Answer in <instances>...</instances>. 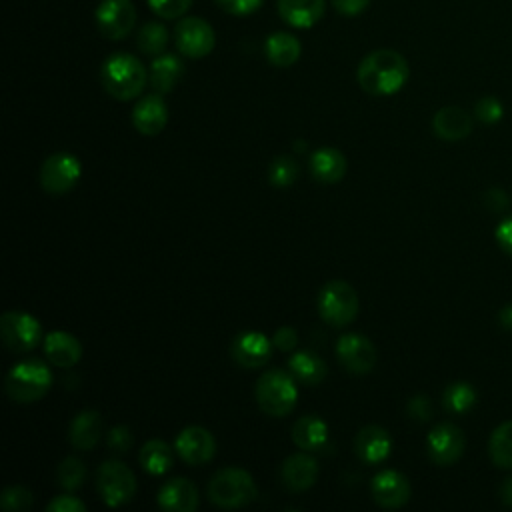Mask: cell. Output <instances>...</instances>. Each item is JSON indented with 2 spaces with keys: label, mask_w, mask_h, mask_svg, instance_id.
Wrapping results in <instances>:
<instances>
[{
  "label": "cell",
  "mask_w": 512,
  "mask_h": 512,
  "mask_svg": "<svg viewBox=\"0 0 512 512\" xmlns=\"http://www.w3.org/2000/svg\"><path fill=\"white\" fill-rule=\"evenodd\" d=\"M502 114H504V108H502L500 100L494 98V96H484V98H480V100L476 102V106H474V116H476L480 122H484V124H494V122H498V120L502 118Z\"/></svg>",
  "instance_id": "obj_38"
},
{
  "label": "cell",
  "mask_w": 512,
  "mask_h": 512,
  "mask_svg": "<svg viewBox=\"0 0 512 512\" xmlns=\"http://www.w3.org/2000/svg\"><path fill=\"white\" fill-rule=\"evenodd\" d=\"M488 454L498 468L512 470V420L494 428L488 440Z\"/></svg>",
  "instance_id": "obj_31"
},
{
  "label": "cell",
  "mask_w": 512,
  "mask_h": 512,
  "mask_svg": "<svg viewBox=\"0 0 512 512\" xmlns=\"http://www.w3.org/2000/svg\"><path fill=\"white\" fill-rule=\"evenodd\" d=\"M272 342H274V346L280 352H292L296 348V344H298V332L292 326H280L274 332Z\"/></svg>",
  "instance_id": "obj_43"
},
{
  "label": "cell",
  "mask_w": 512,
  "mask_h": 512,
  "mask_svg": "<svg viewBox=\"0 0 512 512\" xmlns=\"http://www.w3.org/2000/svg\"><path fill=\"white\" fill-rule=\"evenodd\" d=\"M206 492L210 502L220 508H242L256 498L258 488L250 472L236 466H226L210 478Z\"/></svg>",
  "instance_id": "obj_5"
},
{
  "label": "cell",
  "mask_w": 512,
  "mask_h": 512,
  "mask_svg": "<svg viewBox=\"0 0 512 512\" xmlns=\"http://www.w3.org/2000/svg\"><path fill=\"white\" fill-rule=\"evenodd\" d=\"M158 506L168 512H192L198 506V490L188 478H170L158 490Z\"/></svg>",
  "instance_id": "obj_20"
},
{
  "label": "cell",
  "mask_w": 512,
  "mask_h": 512,
  "mask_svg": "<svg viewBox=\"0 0 512 512\" xmlns=\"http://www.w3.org/2000/svg\"><path fill=\"white\" fill-rule=\"evenodd\" d=\"M326 0H278L280 18L294 28H310L324 14Z\"/></svg>",
  "instance_id": "obj_25"
},
{
  "label": "cell",
  "mask_w": 512,
  "mask_h": 512,
  "mask_svg": "<svg viewBox=\"0 0 512 512\" xmlns=\"http://www.w3.org/2000/svg\"><path fill=\"white\" fill-rule=\"evenodd\" d=\"M432 130L446 142H456L472 132V116L458 106H444L432 118Z\"/></svg>",
  "instance_id": "obj_22"
},
{
  "label": "cell",
  "mask_w": 512,
  "mask_h": 512,
  "mask_svg": "<svg viewBox=\"0 0 512 512\" xmlns=\"http://www.w3.org/2000/svg\"><path fill=\"white\" fill-rule=\"evenodd\" d=\"M500 500H502V504H506V506H510L512 508V476L510 478H506L504 482H502V486H500Z\"/></svg>",
  "instance_id": "obj_48"
},
{
  "label": "cell",
  "mask_w": 512,
  "mask_h": 512,
  "mask_svg": "<svg viewBox=\"0 0 512 512\" xmlns=\"http://www.w3.org/2000/svg\"><path fill=\"white\" fill-rule=\"evenodd\" d=\"M184 74V64L174 54H160L150 66V84L156 92H170Z\"/></svg>",
  "instance_id": "obj_29"
},
{
  "label": "cell",
  "mask_w": 512,
  "mask_h": 512,
  "mask_svg": "<svg viewBox=\"0 0 512 512\" xmlns=\"http://www.w3.org/2000/svg\"><path fill=\"white\" fill-rule=\"evenodd\" d=\"M292 440L300 450L318 452L328 444V424L318 414H306L294 422Z\"/></svg>",
  "instance_id": "obj_24"
},
{
  "label": "cell",
  "mask_w": 512,
  "mask_h": 512,
  "mask_svg": "<svg viewBox=\"0 0 512 512\" xmlns=\"http://www.w3.org/2000/svg\"><path fill=\"white\" fill-rule=\"evenodd\" d=\"M370 0H332V6L344 16H358L368 8Z\"/></svg>",
  "instance_id": "obj_45"
},
{
  "label": "cell",
  "mask_w": 512,
  "mask_h": 512,
  "mask_svg": "<svg viewBox=\"0 0 512 512\" xmlns=\"http://www.w3.org/2000/svg\"><path fill=\"white\" fill-rule=\"evenodd\" d=\"M56 478H58V486L68 490V492H74L78 490L84 480H86V468L84 464L74 458V456H66L60 464H58V470H56Z\"/></svg>",
  "instance_id": "obj_35"
},
{
  "label": "cell",
  "mask_w": 512,
  "mask_h": 512,
  "mask_svg": "<svg viewBox=\"0 0 512 512\" xmlns=\"http://www.w3.org/2000/svg\"><path fill=\"white\" fill-rule=\"evenodd\" d=\"M82 164L70 152H56L42 162L40 168V186L46 194L62 196L70 192L80 180Z\"/></svg>",
  "instance_id": "obj_9"
},
{
  "label": "cell",
  "mask_w": 512,
  "mask_h": 512,
  "mask_svg": "<svg viewBox=\"0 0 512 512\" xmlns=\"http://www.w3.org/2000/svg\"><path fill=\"white\" fill-rule=\"evenodd\" d=\"M168 122V108L162 96L148 94L140 98L132 110V124L144 136H156Z\"/></svg>",
  "instance_id": "obj_19"
},
{
  "label": "cell",
  "mask_w": 512,
  "mask_h": 512,
  "mask_svg": "<svg viewBox=\"0 0 512 512\" xmlns=\"http://www.w3.org/2000/svg\"><path fill=\"white\" fill-rule=\"evenodd\" d=\"M356 76L364 92L372 96H390L406 84L410 68L400 52L380 48L362 58Z\"/></svg>",
  "instance_id": "obj_1"
},
{
  "label": "cell",
  "mask_w": 512,
  "mask_h": 512,
  "mask_svg": "<svg viewBox=\"0 0 512 512\" xmlns=\"http://www.w3.org/2000/svg\"><path fill=\"white\" fill-rule=\"evenodd\" d=\"M300 174V168H298V162L292 158V156H276L270 166H268V182L278 186V188H284V186H290L296 182Z\"/></svg>",
  "instance_id": "obj_34"
},
{
  "label": "cell",
  "mask_w": 512,
  "mask_h": 512,
  "mask_svg": "<svg viewBox=\"0 0 512 512\" xmlns=\"http://www.w3.org/2000/svg\"><path fill=\"white\" fill-rule=\"evenodd\" d=\"M336 356L350 374H368L378 358L374 344L358 332L342 334L336 340Z\"/></svg>",
  "instance_id": "obj_13"
},
{
  "label": "cell",
  "mask_w": 512,
  "mask_h": 512,
  "mask_svg": "<svg viewBox=\"0 0 512 512\" xmlns=\"http://www.w3.org/2000/svg\"><path fill=\"white\" fill-rule=\"evenodd\" d=\"M346 158L338 148L322 146L310 156V174L322 184L340 182L346 174Z\"/></svg>",
  "instance_id": "obj_23"
},
{
  "label": "cell",
  "mask_w": 512,
  "mask_h": 512,
  "mask_svg": "<svg viewBox=\"0 0 512 512\" xmlns=\"http://www.w3.org/2000/svg\"><path fill=\"white\" fill-rule=\"evenodd\" d=\"M494 236H496L498 246H500L508 256H512V216L500 220V224L496 226Z\"/></svg>",
  "instance_id": "obj_44"
},
{
  "label": "cell",
  "mask_w": 512,
  "mask_h": 512,
  "mask_svg": "<svg viewBox=\"0 0 512 512\" xmlns=\"http://www.w3.org/2000/svg\"><path fill=\"white\" fill-rule=\"evenodd\" d=\"M138 48L148 56H160L168 44V32L158 22H146L136 36Z\"/></svg>",
  "instance_id": "obj_33"
},
{
  "label": "cell",
  "mask_w": 512,
  "mask_h": 512,
  "mask_svg": "<svg viewBox=\"0 0 512 512\" xmlns=\"http://www.w3.org/2000/svg\"><path fill=\"white\" fill-rule=\"evenodd\" d=\"M44 356L58 368H72L82 358V344L64 330H54L44 336Z\"/></svg>",
  "instance_id": "obj_21"
},
{
  "label": "cell",
  "mask_w": 512,
  "mask_h": 512,
  "mask_svg": "<svg viewBox=\"0 0 512 512\" xmlns=\"http://www.w3.org/2000/svg\"><path fill=\"white\" fill-rule=\"evenodd\" d=\"M254 396L264 414L282 418L290 414L298 402L296 378L280 368L266 370L256 382Z\"/></svg>",
  "instance_id": "obj_3"
},
{
  "label": "cell",
  "mask_w": 512,
  "mask_h": 512,
  "mask_svg": "<svg viewBox=\"0 0 512 512\" xmlns=\"http://www.w3.org/2000/svg\"><path fill=\"white\" fill-rule=\"evenodd\" d=\"M372 498L382 508H400L410 500L412 488L408 478L398 470H382L372 478Z\"/></svg>",
  "instance_id": "obj_15"
},
{
  "label": "cell",
  "mask_w": 512,
  "mask_h": 512,
  "mask_svg": "<svg viewBox=\"0 0 512 512\" xmlns=\"http://www.w3.org/2000/svg\"><path fill=\"white\" fill-rule=\"evenodd\" d=\"M176 454L190 466H202L216 454L214 436L202 426H186L174 440Z\"/></svg>",
  "instance_id": "obj_14"
},
{
  "label": "cell",
  "mask_w": 512,
  "mask_h": 512,
  "mask_svg": "<svg viewBox=\"0 0 512 512\" xmlns=\"http://www.w3.org/2000/svg\"><path fill=\"white\" fill-rule=\"evenodd\" d=\"M100 80L104 90L116 100H132L136 98L146 84V68L144 64L126 52H116L108 56L100 70Z\"/></svg>",
  "instance_id": "obj_2"
},
{
  "label": "cell",
  "mask_w": 512,
  "mask_h": 512,
  "mask_svg": "<svg viewBox=\"0 0 512 512\" xmlns=\"http://www.w3.org/2000/svg\"><path fill=\"white\" fill-rule=\"evenodd\" d=\"M106 446L116 452V454H124L130 450L132 446V434L128 430V426H114L106 432Z\"/></svg>",
  "instance_id": "obj_39"
},
{
  "label": "cell",
  "mask_w": 512,
  "mask_h": 512,
  "mask_svg": "<svg viewBox=\"0 0 512 512\" xmlns=\"http://www.w3.org/2000/svg\"><path fill=\"white\" fill-rule=\"evenodd\" d=\"M174 450L170 444H166L164 440H158V438H152L148 440L142 448H140V454H138V460H140V466L152 474V476H160L164 472H168L174 464Z\"/></svg>",
  "instance_id": "obj_30"
},
{
  "label": "cell",
  "mask_w": 512,
  "mask_h": 512,
  "mask_svg": "<svg viewBox=\"0 0 512 512\" xmlns=\"http://www.w3.org/2000/svg\"><path fill=\"white\" fill-rule=\"evenodd\" d=\"M272 346L274 342L266 334L246 330L234 338L230 354L244 368H260L270 360Z\"/></svg>",
  "instance_id": "obj_16"
},
{
  "label": "cell",
  "mask_w": 512,
  "mask_h": 512,
  "mask_svg": "<svg viewBox=\"0 0 512 512\" xmlns=\"http://www.w3.org/2000/svg\"><path fill=\"white\" fill-rule=\"evenodd\" d=\"M466 448L464 432L452 422L436 424L426 436V450L428 458L436 466H452L460 460Z\"/></svg>",
  "instance_id": "obj_10"
},
{
  "label": "cell",
  "mask_w": 512,
  "mask_h": 512,
  "mask_svg": "<svg viewBox=\"0 0 512 512\" xmlns=\"http://www.w3.org/2000/svg\"><path fill=\"white\" fill-rule=\"evenodd\" d=\"M354 452L366 464H380L392 452V438L386 428L378 424H366L354 438Z\"/></svg>",
  "instance_id": "obj_17"
},
{
  "label": "cell",
  "mask_w": 512,
  "mask_h": 512,
  "mask_svg": "<svg viewBox=\"0 0 512 512\" xmlns=\"http://www.w3.org/2000/svg\"><path fill=\"white\" fill-rule=\"evenodd\" d=\"M96 28L108 40H122L136 22V8L130 0H102L94 12Z\"/></svg>",
  "instance_id": "obj_11"
},
{
  "label": "cell",
  "mask_w": 512,
  "mask_h": 512,
  "mask_svg": "<svg viewBox=\"0 0 512 512\" xmlns=\"http://www.w3.org/2000/svg\"><path fill=\"white\" fill-rule=\"evenodd\" d=\"M0 338L14 354H26L38 346L42 338L40 322L22 310H10L0 316Z\"/></svg>",
  "instance_id": "obj_8"
},
{
  "label": "cell",
  "mask_w": 512,
  "mask_h": 512,
  "mask_svg": "<svg viewBox=\"0 0 512 512\" xmlns=\"http://www.w3.org/2000/svg\"><path fill=\"white\" fill-rule=\"evenodd\" d=\"M192 0H148V6L154 14H158L164 20H174L186 14Z\"/></svg>",
  "instance_id": "obj_37"
},
{
  "label": "cell",
  "mask_w": 512,
  "mask_h": 512,
  "mask_svg": "<svg viewBox=\"0 0 512 512\" xmlns=\"http://www.w3.org/2000/svg\"><path fill=\"white\" fill-rule=\"evenodd\" d=\"M288 372L302 384L306 386H316L320 384L326 374H328V366L326 362L316 356L314 352L310 350H298V352H292L288 356Z\"/></svg>",
  "instance_id": "obj_27"
},
{
  "label": "cell",
  "mask_w": 512,
  "mask_h": 512,
  "mask_svg": "<svg viewBox=\"0 0 512 512\" xmlns=\"http://www.w3.org/2000/svg\"><path fill=\"white\" fill-rule=\"evenodd\" d=\"M0 506L6 512H22L32 506V492L26 486H8L0 496Z\"/></svg>",
  "instance_id": "obj_36"
},
{
  "label": "cell",
  "mask_w": 512,
  "mask_h": 512,
  "mask_svg": "<svg viewBox=\"0 0 512 512\" xmlns=\"http://www.w3.org/2000/svg\"><path fill=\"white\" fill-rule=\"evenodd\" d=\"M484 202H486V206H488L490 210H494V212H500V210H506V208H508V196H506L502 190H498V188L488 190V192L484 194Z\"/></svg>",
  "instance_id": "obj_46"
},
{
  "label": "cell",
  "mask_w": 512,
  "mask_h": 512,
  "mask_svg": "<svg viewBox=\"0 0 512 512\" xmlns=\"http://www.w3.org/2000/svg\"><path fill=\"white\" fill-rule=\"evenodd\" d=\"M474 402H476V390L468 382L458 380V382H452L444 388L442 404L452 414L468 412L474 406Z\"/></svg>",
  "instance_id": "obj_32"
},
{
  "label": "cell",
  "mask_w": 512,
  "mask_h": 512,
  "mask_svg": "<svg viewBox=\"0 0 512 512\" xmlns=\"http://www.w3.org/2000/svg\"><path fill=\"white\" fill-rule=\"evenodd\" d=\"M216 4L232 16H248L256 12L264 4V0H216Z\"/></svg>",
  "instance_id": "obj_41"
},
{
  "label": "cell",
  "mask_w": 512,
  "mask_h": 512,
  "mask_svg": "<svg viewBox=\"0 0 512 512\" xmlns=\"http://www.w3.org/2000/svg\"><path fill=\"white\" fill-rule=\"evenodd\" d=\"M96 488L106 506L118 508L136 494V476L120 460H106L96 472Z\"/></svg>",
  "instance_id": "obj_7"
},
{
  "label": "cell",
  "mask_w": 512,
  "mask_h": 512,
  "mask_svg": "<svg viewBox=\"0 0 512 512\" xmlns=\"http://www.w3.org/2000/svg\"><path fill=\"white\" fill-rule=\"evenodd\" d=\"M46 510L48 512H84L86 504L72 494H62V496H56L54 500H50L46 504Z\"/></svg>",
  "instance_id": "obj_42"
},
{
  "label": "cell",
  "mask_w": 512,
  "mask_h": 512,
  "mask_svg": "<svg viewBox=\"0 0 512 512\" xmlns=\"http://www.w3.org/2000/svg\"><path fill=\"white\" fill-rule=\"evenodd\" d=\"M174 40L180 54L188 58H204L212 52L216 36L212 26L206 20L190 16L176 24Z\"/></svg>",
  "instance_id": "obj_12"
},
{
  "label": "cell",
  "mask_w": 512,
  "mask_h": 512,
  "mask_svg": "<svg viewBox=\"0 0 512 512\" xmlns=\"http://www.w3.org/2000/svg\"><path fill=\"white\" fill-rule=\"evenodd\" d=\"M406 412L412 420H418V422H428L430 416H432V402L426 394H416L408 400L406 404Z\"/></svg>",
  "instance_id": "obj_40"
},
{
  "label": "cell",
  "mask_w": 512,
  "mask_h": 512,
  "mask_svg": "<svg viewBox=\"0 0 512 512\" xmlns=\"http://www.w3.org/2000/svg\"><path fill=\"white\" fill-rule=\"evenodd\" d=\"M318 462L314 456H310L306 450L296 452L292 456H288L282 462L280 468V478L282 484L290 490V492H302L308 490L310 486H314L316 478H318Z\"/></svg>",
  "instance_id": "obj_18"
},
{
  "label": "cell",
  "mask_w": 512,
  "mask_h": 512,
  "mask_svg": "<svg viewBox=\"0 0 512 512\" xmlns=\"http://www.w3.org/2000/svg\"><path fill=\"white\" fill-rule=\"evenodd\" d=\"M498 322H500L502 328L512 330V302L500 308V312H498Z\"/></svg>",
  "instance_id": "obj_47"
},
{
  "label": "cell",
  "mask_w": 512,
  "mask_h": 512,
  "mask_svg": "<svg viewBox=\"0 0 512 512\" xmlns=\"http://www.w3.org/2000/svg\"><path fill=\"white\" fill-rule=\"evenodd\" d=\"M52 386V372L46 362L38 358H26L16 362L6 374V394L18 404H30L40 400Z\"/></svg>",
  "instance_id": "obj_4"
},
{
  "label": "cell",
  "mask_w": 512,
  "mask_h": 512,
  "mask_svg": "<svg viewBox=\"0 0 512 512\" xmlns=\"http://www.w3.org/2000/svg\"><path fill=\"white\" fill-rule=\"evenodd\" d=\"M318 312L330 326L344 328L358 314V294L346 280H330L318 292Z\"/></svg>",
  "instance_id": "obj_6"
},
{
  "label": "cell",
  "mask_w": 512,
  "mask_h": 512,
  "mask_svg": "<svg viewBox=\"0 0 512 512\" xmlns=\"http://www.w3.org/2000/svg\"><path fill=\"white\" fill-rule=\"evenodd\" d=\"M264 52H266V58L272 66L288 68L300 58L302 46H300V40L294 34L274 32L266 38Z\"/></svg>",
  "instance_id": "obj_28"
},
{
  "label": "cell",
  "mask_w": 512,
  "mask_h": 512,
  "mask_svg": "<svg viewBox=\"0 0 512 512\" xmlns=\"http://www.w3.org/2000/svg\"><path fill=\"white\" fill-rule=\"evenodd\" d=\"M100 434H102L100 414L96 410H82L74 416V420L70 424L68 438L76 450L88 452L98 444Z\"/></svg>",
  "instance_id": "obj_26"
}]
</instances>
